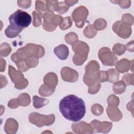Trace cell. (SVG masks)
I'll use <instances>...</instances> for the list:
<instances>
[{
  "instance_id": "6da1fadb",
  "label": "cell",
  "mask_w": 134,
  "mask_h": 134,
  "mask_svg": "<svg viewBox=\"0 0 134 134\" xmlns=\"http://www.w3.org/2000/svg\"><path fill=\"white\" fill-rule=\"evenodd\" d=\"M59 109L65 119L73 122L80 121L86 113L84 100L74 95L63 97L59 103Z\"/></svg>"
},
{
  "instance_id": "7a4b0ae2",
  "label": "cell",
  "mask_w": 134,
  "mask_h": 134,
  "mask_svg": "<svg viewBox=\"0 0 134 134\" xmlns=\"http://www.w3.org/2000/svg\"><path fill=\"white\" fill-rule=\"evenodd\" d=\"M9 21L10 25L23 29L29 26L31 17L27 12L18 9L9 16Z\"/></svg>"
},
{
  "instance_id": "3957f363",
  "label": "cell",
  "mask_w": 134,
  "mask_h": 134,
  "mask_svg": "<svg viewBox=\"0 0 134 134\" xmlns=\"http://www.w3.org/2000/svg\"><path fill=\"white\" fill-rule=\"evenodd\" d=\"M54 53L61 60H65L69 55L68 48L64 44H60L54 49Z\"/></svg>"
},
{
  "instance_id": "277c9868",
  "label": "cell",
  "mask_w": 134,
  "mask_h": 134,
  "mask_svg": "<svg viewBox=\"0 0 134 134\" xmlns=\"http://www.w3.org/2000/svg\"><path fill=\"white\" fill-rule=\"evenodd\" d=\"M33 106L36 108H39L47 105L49 103L48 99L43 98H40L37 96L33 97Z\"/></svg>"
},
{
  "instance_id": "5b68a950",
  "label": "cell",
  "mask_w": 134,
  "mask_h": 134,
  "mask_svg": "<svg viewBox=\"0 0 134 134\" xmlns=\"http://www.w3.org/2000/svg\"><path fill=\"white\" fill-rule=\"evenodd\" d=\"M22 30L10 25L5 30V34L9 38H13L17 36Z\"/></svg>"
}]
</instances>
